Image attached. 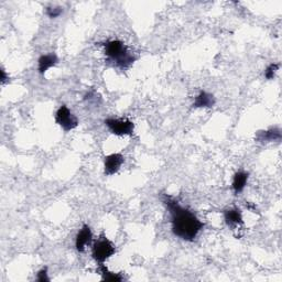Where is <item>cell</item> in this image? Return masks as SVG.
<instances>
[{"instance_id":"cell-1","label":"cell","mask_w":282,"mask_h":282,"mask_svg":"<svg viewBox=\"0 0 282 282\" xmlns=\"http://www.w3.org/2000/svg\"><path fill=\"white\" fill-rule=\"evenodd\" d=\"M162 202L170 212L173 235L185 241H193L204 228V223L196 217L192 211L181 205L173 196L163 194Z\"/></svg>"},{"instance_id":"cell-2","label":"cell","mask_w":282,"mask_h":282,"mask_svg":"<svg viewBox=\"0 0 282 282\" xmlns=\"http://www.w3.org/2000/svg\"><path fill=\"white\" fill-rule=\"evenodd\" d=\"M104 53L110 62L120 69H127L136 61V57L127 45L119 40H110L104 44Z\"/></svg>"},{"instance_id":"cell-3","label":"cell","mask_w":282,"mask_h":282,"mask_svg":"<svg viewBox=\"0 0 282 282\" xmlns=\"http://www.w3.org/2000/svg\"><path fill=\"white\" fill-rule=\"evenodd\" d=\"M116 253V247L107 237L104 235L95 241L92 248V256L94 260L100 264H104L106 260L114 256Z\"/></svg>"},{"instance_id":"cell-4","label":"cell","mask_w":282,"mask_h":282,"mask_svg":"<svg viewBox=\"0 0 282 282\" xmlns=\"http://www.w3.org/2000/svg\"><path fill=\"white\" fill-rule=\"evenodd\" d=\"M106 127L116 136H132L134 134L135 125L127 118H107L105 119Z\"/></svg>"},{"instance_id":"cell-5","label":"cell","mask_w":282,"mask_h":282,"mask_svg":"<svg viewBox=\"0 0 282 282\" xmlns=\"http://www.w3.org/2000/svg\"><path fill=\"white\" fill-rule=\"evenodd\" d=\"M55 123L61 127L64 132H70L78 126V119L65 105L60 106L55 113Z\"/></svg>"},{"instance_id":"cell-6","label":"cell","mask_w":282,"mask_h":282,"mask_svg":"<svg viewBox=\"0 0 282 282\" xmlns=\"http://www.w3.org/2000/svg\"><path fill=\"white\" fill-rule=\"evenodd\" d=\"M125 162V158L120 153H112L104 158V173L106 175H114L119 171Z\"/></svg>"},{"instance_id":"cell-7","label":"cell","mask_w":282,"mask_h":282,"mask_svg":"<svg viewBox=\"0 0 282 282\" xmlns=\"http://www.w3.org/2000/svg\"><path fill=\"white\" fill-rule=\"evenodd\" d=\"M93 241V233L92 229L88 225H83V227L76 235V239H75V247L78 253H84L86 247L92 244Z\"/></svg>"},{"instance_id":"cell-8","label":"cell","mask_w":282,"mask_h":282,"mask_svg":"<svg viewBox=\"0 0 282 282\" xmlns=\"http://www.w3.org/2000/svg\"><path fill=\"white\" fill-rule=\"evenodd\" d=\"M59 62V58L55 53L42 54L38 60V70L41 75H44L48 72L49 69H51Z\"/></svg>"},{"instance_id":"cell-9","label":"cell","mask_w":282,"mask_h":282,"mask_svg":"<svg viewBox=\"0 0 282 282\" xmlns=\"http://www.w3.org/2000/svg\"><path fill=\"white\" fill-rule=\"evenodd\" d=\"M216 103V99L213 94H210L205 90H201L198 96L195 97L193 103V108H211Z\"/></svg>"},{"instance_id":"cell-10","label":"cell","mask_w":282,"mask_h":282,"mask_svg":"<svg viewBox=\"0 0 282 282\" xmlns=\"http://www.w3.org/2000/svg\"><path fill=\"white\" fill-rule=\"evenodd\" d=\"M224 218L226 224H227L229 227H237V226L244 225L243 214H241V211L237 208L226 210L224 213Z\"/></svg>"},{"instance_id":"cell-11","label":"cell","mask_w":282,"mask_h":282,"mask_svg":"<svg viewBox=\"0 0 282 282\" xmlns=\"http://www.w3.org/2000/svg\"><path fill=\"white\" fill-rule=\"evenodd\" d=\"M258 142H271V141L281 139V130L279 128H269L267 130H260L255 136Z\"/></svg>"},{"instance_id":"cell-12","label":"cell","mask_w":282,"mask_h":282,"mask_svg":"<svg viewBox=\"0 0 282 282\" xmlns=\"http://www.w3.org/2000/svg\"><path fill=\"white\" fill-rule=\"evenodd\" d=\"M248 178H249V173L245 172V171H238V172L235 173L231 188H233L234 192L236 194L243 192L244 189L246 188L247 182H248Z\"/></svg>"},{"instance_id":"cell-13","label":"cell","mask_w":282,"mask_h":282,"mask_svg":"<svg viewBox=\"0 0 282 282\" xmlns=\"http://www.w3.org/2000/svg\"><path fill=\"white\" fill-rule=\"evenodd\" d=\"M99 274L102 275V279L104 281H115V282H120L124 280V277L122 274H115L109 271L107 267H106L104 264L99 265L98 268Z\"/></svg>"},{"instance_id":"cell-14","label":"cell","mask_w":282,"mask_h":282,"mask_svg":"<svg viewBox=\"0 0 282 282\" xmlns=\"http://www.w3.org/2000/svg\"><path fill=\"white\" fill-rule=\"evenodd\" d=\"M278 69H279V64L278 63H271V64H269L268 67H267L266 70H265V73H264L265 78L268 79V80L274 79Z\"/></svg>"},{"instance_id":"cell-15","label":"cell","mask_w":282,"mask_h":282,"mask_svg":"<svg viewBox=\"0 0 282 282\" xmlns=\"http://www.w3.org/2000/svg\"><path fill=\"white\" fill-rule=\"evenodd\" d=\"M45 13H47V16L50 19H57L63 13V8L50 6V7L45 9Z\"/></svg>"},{"instance_id":"cell-16","label":"cell","mask_w":282,"mask_h":282,"mask_svg":"<svg viewBox=\"0 0 282 282\" xmlns=\"http://www.w3.org/2000/svg\"><path fill=\"white\" fill-rule=\"evenodd\" d=\"M37 281H39V282H49V281H50L47 267H43L42 269H40V270L38 271Z\"/></svg>"},{"instance_id":"cell-17","label":"cell","mask_w":282,"mask_h":282,"mask_svg":"<svg viewBox=\"0 0 282 282\" xmlns=\"http://www.w3.org/2000/svg\"><path fill=\"white\" fill-rule=\"evenodd\" d=\"M0 79H1V84L4 85L9 82V76L7 75L6 70L3 68H1V76H0Z\"/></svg>"}]
</instances>
